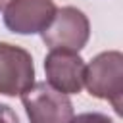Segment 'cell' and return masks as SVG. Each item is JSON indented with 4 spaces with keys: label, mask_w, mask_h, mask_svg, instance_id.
Instances as JSON below:
<instances>
[{
    "label": "cell",
    "mask_w": 123,
    "mask_h": 123,
    "mask_svg": "<svg viewBox=\"0 0 123 123\" xmlns=\"http://www.w3.org/2000/svg\"><path fill=\"white\" fill-rule=\"evenodd\" d=\"M35 83L31 54L15 44L0 42V94L21 96Z\"/></svg>",
    "instance_id": "4"
},
{
    "label": "cell",
    "mask_w": 123,
    "mask_h": 123,
    "mask_svg": "<svg viewBox=\"0 0 123 123\" xmlns=\"http://www.w3.org/2000/svg\"><path fill=\"white\" fill-rule=\"evenodd\" d=\"M85 86L90 96L111 102L117 115L123 113V54L119 50L100 52L85 67Z\"/></svg>",
    "instance_id": "1"
},
{
    "label": "cell",
    "mask_w": 123,
    "mask_h": 123,
    "mask_svg": "<svg viewBox=\"0 0 123 123\" xmlns=\"http://www.w3.org/2000/svg\"><path fill=\"white\" fill-rule=\"evenodd\" d=\"M85 60L77 52L50 50L44 60L46 81L63 94H77L85 86Z\"/></svg>",
    "instance_id": "6"
},
{
    "label": "cell",
    "mask_w": 123,
    "mask_h": 123,
    "mask_svg": "<svg viewBox=\"0 0 123 123\" xmlns=\"http://www.w3.org/2000/svg\"><path fill=\"white\" fill-rule=\"evenodd\" d=\"M54 0H10L4 8V25L17 35L42 33L54 19Z\"/></svg>",
    "instance_id": "5"
},
{
    "label": "cell",
    "mask_w": 123,
    "mask_h": 123,
    "mask_svg": "<svg viewBox=\"0 0 123 123\" xmlns=\"http://www.w3.org/2000/svg\"><path fill=\"white\" fill-rule=\"evenodd\" d=\"M69 123H113L108 115L98 113V111H86V113H79L77 117H71Z\"/></svg>",
    "instance_id": "7"
},
{
    "label": "cell",
    "mask_w": 123,
    "mask_h": 123,
    "mask_svg": "<svg viewBox=\"0 0 123 123\" xmlns=\"http://www.w3.org/2000/svg\"><path fill=\"white\" fill-rule=\"evenodd\" d=\"M8 2H10V0H0V10H4V8H6V4H8Z\"/></svg>",
    "instance_id": "9"
},
{
    "label": "cell",
    "mask_w": 123,
    "mask_h": 123,
    "mask_svg": "<svg viewBox=\"0 0 123 123\" xmlns=\"http://www.w3.org/2000/svg\"><path fill=\"white\" fill-rule=\"evenodd\" d=\"M21 102L31 123H69L73 117L69 96L58 92L48 83H33L21 94Z\"/></svg>",
    "instance_id": "3"
},
{
    "label": "cell",
    "mask_w": 123,
    "mask_h": 123,
    "mask_svg": "<svg viewBox=\"0 0 123 123\" xmlns=\"http://www.w3.org/2000/svg\"><path fill=\"white\" fill-rule=\"evenodd\" d=\"M0 123H19L15 111L6 104H0Z\"/></svg>",
    "instance_id": "8"
},
{
    "label": "cell",
    "mask_w": 123,
    "mask_h": 123,
    "mask_svg": "<svg viewBox=\"0 0 123 123\" xmlns=\"http://www.w3.org/2000/svg\"><path fill=\"white\" fill-rule=\"evenodd\" d=\"M50 50L79 52L86 46L90 37L88 17L75 6H63L56 12L52 23L40 33Z\"/></svg>",
    "instance_id": "2"
}]
</instances>
